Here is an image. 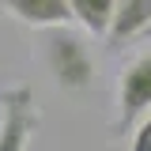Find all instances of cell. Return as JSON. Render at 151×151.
<instances>
[{"mask_svg":"<svg viewBox=\"0 0 151 151\" xmlns=\"http://www.w3.org/2000/svg\"><path fill=\"white\" fill-rule=\"evenodd\" d=\"M147 110H151V49L140 53L121 72V83H117V121H113V129L125 132Z\"/></svg>","mask_w":151,"mask_h":151,"instance_id":"2","label":"cell"},{"mask_svg":"<svg viewBox=\"0 0 151 151\" xmlns=\"http://www.w3.org/2000/svg\"><path fill=\"white\" fill-rule=\"evenodd\" d=\"M68 4H72V19L87 30V34H98V38L110 34L117 0H68Z\"/></svg>","mask_w":151,"mask_h":151,"instance_id":"6","label":"cell"},{"mask_svg":"<svg viewBox=\"0 0 151 151\" xmlns=\"http://www.w3.org/2000/svg\"><path fill=\"white\" fill-rule=\"evenodd\" d=\"M144 38H151V27H147V30H144Z\"/></svg>","mask_w":151,"mask_h":151,"instance_id":"8","label":"cell"},{"mask_svg":"<svg viewBox=\"0 0 151 151\" xmlns=\"http://www.w3.org/2000/svg\"><path fill=\"white\" fill-rule=\"evenodd\" d=\"M42 60L53 76V83L68 94H79V91H91L94 83V57L87 49V42L68 30V23L60 27H45L42 30Z\"/></svg>","mask_w":151,"mask_h":151,"instance_id":"1","label":"cell"},{"mask_svg":"<svg viewBox=\"0 0 151 151\" xmlns=\"http://www.w3.org/2000/svg\"><path fill=\"white\" fill-rule=\"evenodd\" d=\"M129 151H151V113L136 125V132H132V147Z\"/></svg>","mask_w":151,"mask_h":151,"instance_id":"7","label":"cell"},{"mask_svg":"<svg viewBox=\"0 0 151 151\" xmlns=\"http://www.w3.org/2000/svg\"><path fill=\"white\" fill-rule=\"evenodd\" d=\"M147 27H151V0H117V12H113L106 42L117 49V45H125L132 38H140Z\"/></svg>","mask_w":151,"mask_h":151,"instance_id":"5","label":"cell"},{"mask_svg":"<svg viewBox=\"0 0 151 151\" xmlns=\"http://www.w3.org/2000/svg\"><path fill=\"white\" fill-rule=\"evenodd\" d=\"M4 121H0V151H27L30 136L38 129V106L30 87L4 91Z\"/></svg>","mask_w":151,"mask_h":151,"instance_id":"3","label":"cell"},{"mask_svg":"<svg viewBox=\"0 0 151 151\" xmlns=\"http://www.w3.org/2000/svg\"><path fill=\"white\" fill-rule=\"evenodd\" d=\"M0 8L12 19H19L23 27H60V23H72V4L68 0H0Z\"/></svg>","mask_w":151,"mask_h":151,"instance_id":"4","label":"cell"}]
</instances>
